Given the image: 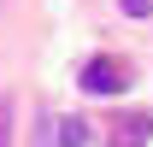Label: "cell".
I'll return each mask as SVG.
<instances>
[{
	"label": "cell",
	"mask_w": 153,
	"mask_h": 147,
	"mask_svg": "<svg viewBox=\"0 0 153 147\" xmlns=\"http://www.w3.org/2000/svg\"><path fill=\"white\" fill-rule=\"evenodd\" d=\"M59 147H88V124L82 118H65L59 124Z\"/></svg>",
	"instance_id": "cell-3"
},
{
	"label": "cell",
	"mask_w": 153,
	"mask_h": 147,
	"mask_svg": "<svg viewBox=\"0 0 153 147\" xmlns=\"http://www.w3.org/2000/svg\"><path fill=\"white\" fill-rule=\"evenodd\" d=\"M147 141H153V118H124L112 135V147H147Z\"/></svg>",
	"instance_id": "cell-2"
},
{
	"label": "cell",
	"mask_w": 153,
	"mask_h": 147,
	"mask_svg": "<svg viewBox=\"0 0 153 147\" xmlns=\"http://www.w3.org/2000/svg\"><path fill=\"white\" fill-rule=\"evenodd\" d=\"M76 82L88 94H118L124 82H130V71H124V59H112V53H100V59H88L82 71H76Z\"/></svg>",
	"instance_id": "cell-1"
},
{
	"label": "cell",
	"mask_w": 153,
	"mask_h": 147,
	"mask_svg": "<svg viewBox=\"0 0 153 147\" xmlns=\"http://www.w3.org/2000/svg\"><path fill=\"white\" fill-rule=\"evenodd\" d=\"M0 147H12V94H0Z\"/></svg>",
	"instance_id": "cell-4"
},
{
	"label": "cell",
	"mask_w": 153,
	"mask_h": 147,
	"mask_svg": "<svg viewBox=\"0 0 153 147\" xmlns=\"http://www.w3.org/2000/svg\"><path fill=\"white\" fill-rule=\"evenodd\" d=\"M118 6H124L130 18H153V0H118Z\"/></svg>",
	"instance_id": "cell-5"
}]
</instances>
